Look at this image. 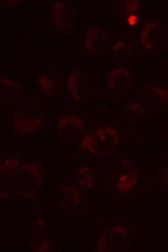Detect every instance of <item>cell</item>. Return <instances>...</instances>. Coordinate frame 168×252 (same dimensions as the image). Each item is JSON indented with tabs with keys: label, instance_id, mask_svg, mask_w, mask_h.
I'll list each match as a JSON object with an SVG mask.
<instances>
[{
	"label": "cell",
	"instance_id": "obj_1",
	"mask_svg": "<svg viewBox=\"0 0 168 252\" xmlns=\"http://www.w3.org/2000/svg\"><path fill=\"white\" fill-rule=\"evenodd\" d=\"M43 116H40L35 119L23 118L15 115L12 123L14 129L21 133H30L36 131L43 122Z\"/></svg>",
	"mask_w": 168,
	"mask_h": 252
},
{
	"label": "cell",
	"instance_id": "obj_2",
	"mask_svg": "<svg viewBox=\"0 0 168 252\" xmlns=\"http://www.w3.org/2000/svg\"><path fill=\"white\" fill-rule=\"evenodd\" d=\"M56 129L59 131L78 130L83 127V122L78 116L71 114L64 115L56 122Z\"/></svg>",
	"mask_w": 168,
	"mask_h": 252
},
{
	"label": "cell",
	"instance_id": "obj_3",
	"mask_svg": "<svg viewBox=\"0 0 168 252\" xmlns=\"http://www.w3.org/2000/svg\"><path fill=\"white\" fill-rule=\"evenodd\" d=\"M55 79L50 74L43 72L38 79L41 91L47 96H52L55 93Z\"/></svg>",
	"mask_w": 168,
	"mask_h": 252
},
{
	"label": "cell",
	"instance_id": "obj_4",
	"mask_svg": "<svg viewBox=\"0 0 168 252\" xmlns=\"http://www.w3.org/2000/svg\"><path fill=\"white\" fill-rule=\"evenodd\" d=\"M127 21L130 26H134L138 22V18L135 15H132L129 16Z\"/></svg>",
	"mask_w": 168,
	"mask_h": 252
},
{
	"label": "cell",
	"instance_id": "obj_5",
	"mask_svg": "<svg viewBox=\"0 0 168 252\" xmlns=\"http://www.w3.org/2000/svg\"><path fill=\"white\" fill-rule=\"evenodd\" d=\"M2 81V84H5L8 86H14V81L9 79H1V81Z\"/></svg>",
	"mask_w": 168,
	"mask_h": 252
},
{
	"label": "cell",
	"instance_id": "obj_6",
	"mask_svg": "<svg viewBox=\"0 0 168 252\" xmlns=\"http://www.w3.org/2000/svg\"><path fill=\"white\" fill-rule=\"evenodd\" d=\"M17 2V0H7L5 1V4L8 6H14Z\"/></svg>",
	"mask_w": 168,
	"mask_h": 252
}]
</instances>
